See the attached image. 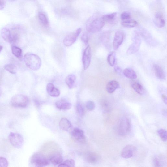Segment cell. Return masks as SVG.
<instances>
[{
    "label": "cell",
    "instance_id": "f546056e",
    "mask_svg": "<svg viewBox=\"0 0 167 167\" xmlns=\"http://www.w3.org/2000/svg\"><path fill=\"white\" fill-rule=\"evenodd\" d=\"M4 68L9 72L13 74H15L17 72V68L13 64H8L6 65Z\"/></svg>",
    "mask_w": 167,
    "mask_h": 167
},
{
    "label": "cell",
    "instance_id": "bcb514c9",
    "mask_svg": "<svg viewBox=\"0 0 167 167\" xmlns=\"http://www.w3.org/2000/svg\"><path fill=\"white\" fill-rule=\"evenodd\" d=\"M3 49V47L2 46L0 45V52H1Z\"/></svg>",
    "mask_w": 167,
    "mask_h": 167
},
{
    "label": "cell",
    "instance_id": "ab89813d",
    "mask_svg": "<svg viewBox=\"0 0 167 167\" xmlns=\"http://www.w3.org/2000/svg\"><path fill=\"white\" fill-rule=\"evenodd\" d=\"M153 163L155 166H161V163L160 160L157 157H155L153 159Z\"/></svg>",
    "mask_w": 167,
    "mask_h": 167
},
{
    "label": "cell",
    "instance_id": "c3c4849f",
    "mask_svg": "<svg viewBox=\"0 0 167 167\" xmlns=\"http://www.w3.org/2000/svg\"><path fill=\"white\" fill-rule=\"evenodd\" d=\"M11 1H15V0H11Z\"/></svg>",
    "mask_w": 167,
    "mask_h": 167
},
{
    "label": "cell",
    "instance_id": "1f68e13d",
    "mask_svg": "<svg viewBox=\"0 0 167 167\" xmlns=\"http://www.w3.org/2000/svg\"><path fill=\"white\" fill-rule=\"evenodd\" d=\"M158 134L160 138L164 142L167 141V132L166 130L161 129L158 130Z\"/></svg>",
    "mask_w": 167,
    "mask_h": 167
},
{
    "label": "cell",
    "instance_id": "836d02e7",
    "mask_svg": "<svg viewBox=\"0 0 167 167\" xmlns=\"http://www.w3.org/2000/svg\"><path fill=\"white\" fill-rule=\"evenodd\" d=\"M76 109L77 112L81 116H84L85 114V109L82 104L79 103L76 105Z\"/></svg>",
    "mask_w": 167,
    "mask_h": 167
},
{
    "label": "cell",
    "instance_id": "7c38bea8",
    "mask_svg": "<svg viewBox=\"0 0 167 167\" xmlns=\"http://www.w3.org/2000/svg\"><path fill=\"white\" fill-rule=\"evenodd\" d=\"M136 147L133 145H127L123 148L122 152V157L125 159H129L132 157L136 151Z\"/></svg>",
    "mask_w": 167,
    "mask_h": 167
},
{
    "label": "cell",
    "instance_id": "d4e9b609",
    "mask_svg": "<svg viewBox=\"0 0 167 167\" xmlns=\"http://www.w3.org/2000/svg\"><path fill=\"white\" fill-rule=\"evenodd\" d=\"M121 25L125 28H133L138 26V23L135 20L130 19L123 21L121 22Z\"/></svg>",
    "mask_w": 167,
    "mask_h": 167
},
{
    "label": "cell",
    "instance_id": "e575fe53",
    "mask_svg": "<svg viewBox=\"0 0 167 167\" xmlns=\"http://www.w3.org/2000/svg\"><path fill=\"white\" fill-rule=\"evenodd\" d=\"M95 104L93 101H89L86 104L87 109L89 111H92L94 110L95 108Z\"/></svg>",
    "mask_w": 167,
    "mask_h": 167
},
{
    "label": "cell",
    "instance_id": "9c48e42d",
    "mask_svg": "<svg viewBox=\"0 0 167 167\" xmlns=\"http://www.w3.org/2000/svg\"><path fill=\"white\" fill-rule=\"evenodd\" d=\"M92 58V53L91 47L89 45H88L85 49L83 54L82 62L84 69L86 70L90 65Z\"/></svg>",
    "mask_w": 167,
    "mask_h": 167
},
{
    "label": "cell",
    "instance_id": "8d00e7d4",
    "mask_svg": "<svg viewBox=\"0 0 167 167\" xmlns=\"http://www.w3.org/2000/svg\"><path fill=\"white\" fill-rule=\"evenodd\" d=\"M8 164V162L6 159L0 157V167H7Z\"/></svg>",
    "mask_w": 167,
    "mask_h": 167
},
{
    "label": "cell",
    "instance_id": "5bb4252c",
    "mask_svg": "<svg viewBox=\"0 0 167 167\" xmlns=\"http://www.w3.org/2000/svg\"><path fill=\"white\" fill-rule=\"evenodd\" d=\"M46 90L51 96L58 97L61 94V92L56 88L52 83H49L46 86Z\"/></svg>",
    "mask_w": 167,
    "mask_h": 167
},
{
    "label": "cell",
    "instance_id": "7402d4cb",
    "mask_svg": "<svg viewBox=\"0 0 167 167\" xmlns=\"http://www.w3.org/2000/svg\"><path fill=\"white\" fill-rule=\"evenodd\" d=\"M59 126L62 130L68 131L72 127V125L68 119L63 118H62L59 122Z\"/></svg>",
    "mask_w": 167,
    "mask_h": 167
},
{
    "label": "cell",
    "instance_id": "cb8c5ba5",
    "mask_svg": "<svg viewBox=\"0 0 167 167\" xmlns=\"http://www.w3.org/2000/svg\"><path fill=\"white\" fill-rule=\"evenodd\" d=\"M123 74L127 78L134 80L137 78V75L135 71L133 69L130 68H127L124 70Z\"/></svg>",
    "mask_w": 167,
    "mask_h": 167
},
{
    "label": "cell",
    "instance_id": "7a4b0ae2",
    "mask_svg": "<svg viewBox=\"0 0 167 167\" xmlns=\"http://www.w3.org/2000/svg\"><path fill=\"white\" fill-rule=\"evenodd\" d=\"M24 59L28 67L32 70L37 71L41 67V59L38 56L30 52L26 53Z\"/></svg>",
    "mask_w": 167,
    "mask_h": 167
},
{
    "label": "cell",
    "instance_id": "ba28073f",
    "mask_svg": "<svg viewBox=\"0 0 167 167\" xmlns=\"http://www.w3.org/2000/svg\"><path fill=\"white\" fill-rule=\"evenodd\" d=\"M82 29L80 28L77 29L74 32L67 35L63 40L64 45L67 46L72 45L75 43Z\"/></svg>",
    "mask_w": 167,
    "mask_h": 167
},
{
    "label": "cell",
    "instance_id": "e0dca14e",
    "mask_svg": "<svg viewBox=\"0 0 167 167\" xmlns=\"http://www.w3.org/2000/svg\"><path fill=\"white\" fill-rule=\"evenodd\" d=\"M120 87L118 83L116 81H111L107 84L106 87V90L109 93L114 92L117 89Z\"/></svg>",
    "mask_w": 167,
    "mask_h": 167
},
{
    "label": "cell",
    "instance_id": "44dd1931",
    "mask_svg": "<svg viewBox=\"0 0 167 167\" xmlns=\"http://www.w3.org/2000/svg\"><path fill=\"white\" fill-rule=\"evenodd\" d=\"M99 159V156L96 153L91 152L87 154L86 156V160L87 161L92 164L97 163Z\"/></svg>",
    "mask_w": 167,
    "mask_h": 167
},
{
    "label": "cell",
    "instance_id": "484cf974",
    "mask_svg": "<svg viewBox=\"0 0 167 167\" xmlns=\"http://www.w3.org/2000/svg\"><path fill=\"white\" fill-rule=\"evenodd\" d=\"M116 60V54L115 52H112L109 55L107 58V61L111 67L114 66Z\"/></svg>",
    "mask_w": 167,
    "mask_h": 167
},
{
    "label": "cell",
    "instance_id": "d6986e66",
    "mask_svg": "<svg viewBox=\"0 0 167 167\" xmlns=\"http://www.w3.org/2000/svg\"><path fill=\"white\" fill-rule=\"evenodd\" d=\"M155 25L159 28L164 27L165 25V21L161 13H157L155 15L154 19Z\"/></svg>",
    "mask_w": 167,
    "mask_h": 167
},
{
    "label": "cell",
    "instance_id": "d6a6232c",
    "mask_svg": "<svg viewBox=\"0 0 167 167\" xmlns=\"http://www.w3.org/2000/svg\"><path fill=\"white\" fill-rule=\"evenodd\" d=\"M39 19L42 24L46 27L49 25V21L45 15L42 13H40L39 15Z\"/></svg>",
    "mask_w": 167,
    "mask_h": 167
},
{
    "label": "cell",
    "instance_id": "f1b7e54d",
    "mask_svg": "<svg viewBox=\"0 0 167 167\" xmlns=\"http://www.w3.org/2000/svg\"><path fill=\"white\" fill-rule=\"evenodd\" d=\"M75 161L72 159H68L58 165L59 167H74Z\"/></svg>",
    "mask_w": 167,
    "mask_h": 167
},
{
    "label": "cell",
    "instance_id": "ac0fdd59",
    "mask_svg": "<svg viewBox=\"0 0 167 167\" xmlns=\"http://www.w3.org/2000/svg\"><path fill=\"white\" fill-rule=\"evenodd\" d=\"M65 82L70 89L74 88L76 85V76L73 74L68 75L66 78Z\"/></svg>",
    "mask_w": 167,
    "mask_h": 167
},
{
    "label": "cell",
    "instance_id": "4dcf8cb0",
    "mask_svg": "<svg viewBox=\"0 0 167 167\" xmlns=\"http://www.w3.org/2000/svg\"><path fill=\"white\" fill-rule=\"evenodd\" d=\"M110 37V33L109 32H106L101 35V38L104 44H107L109 42Z\"/></svg>",
    "mask_w": 167,
    "mask_h": 167
},
{
    "label": "cell",
    "instance_id": "ffe728a7",
    "mask_svg": "<svg viewBox=\"0 0 167 167\" xmlns=\"http://www.w3.org/2000/svg\"><path fill=\"white\" fill-rule=\"evenodd\" d=\"M132 86L134 90L140 95H143L145 93V90L143 87L140 83L135 81H133L131 83Z\"/></svg>",
    "mask_w": 167,
    "mask_h": 167
},
{
    "label": "cell",
    "instance_id": "74e56055",
    "mask_svg": "<svg viewBox=\"0 0 167 167\" xmlns=\"http://www.w3.org/2000/svg\"><path fill=\"white\" fill-rule=\"evenodd\" d=\"M102 107L103 109L105 111H109L110 107L109 103L106 101H104L102 103Z\"/></svg>",
    "mask_w": 167,
    "mask_h": 167
},
{
    "label": "cell",
    "instance_id": "d590c367",
    "mask_svg": "<svg viewBox=\"0 0 167 167\" xmlns=\"http://www.w3.org/2000/svg\"><path fill=\"white\" fill-rule=\"evenodd\" d=\"M120 17L122 21L128 20L131 18V14L129 12L124 11L121 14Z\"/></svg>",
    "mask_w": 167,
    "mask_h": 167
},
{
    "label": "cell",
    "instance_id": "52a82bcc",
    "mask_svg": "<svg viewBox=\"0 0 167 167\" xmlns=\"http://www.w3.org/2000/svg\"><path fill=\"white\" fill-rule=\"evenodd\" d=\"M9 139L11 144L17 148H21L23 144L22 136L18 133L11 132L9 135Z\"/></svg>",
    "mask_w": 167,
    "mask_h": 167
},
{
    "label": "cell",
    "instance_id": "8992f818",
    "mask_svg": "<svg viewBox=\"0 0 167 167\" xmlns=\"http://www.w3.org/2000/svg\"><path fill=\"white\" fill-rule=\"evenodd\" d=\"M132 43L128 48L127 51L128 55H131L138 52L140 47L141 41L140 36L138 33H135L133 36Z\"/></svg>",
    "mask_w": 167,
    "mask_h": 167
},
{
    "label": "cell",
    "instance_id": "9a60e30c",
    "mask_svg": "<svg viewBox=\"0 0 167 167\" xmlns=\"http://www.w3.org/2000/svg\"><path fill=\"white\" fill-rule=\"evenodd\" d=\"M56 105L58 109L63 110H69L72 106L71 103L63 99L57 101L56 103Z\"/></svg>",
    "mask_w": 167,
    "mask_h": 167
},
{
    "label": "cell",
    "instance_id": "f35d334b",
    "mask_svg": "<svg viewBox=\"0 0 167 167\" xmlns=\"http://www.w3.org/2000/svg\"><path fill=\"white\" fill-rule=\"evenodd\" d=\"M20 35L18 32H15L11 35L12 42H16L19 38Z\"/></svg>",
    "mask_w": 167,
    "mask_h": 167
},
{
    "label": "cell",
    "instance_id": "30bf717a",
    "mask_svg": "<svg viewBox=\"0 0 167 167\" xmlns=\"http://www.w3.org/2000/svg\"><path fill=\"white\" fill-rule=\"evenodd\" d=\"M71 135L75 140L82 143L86 141V137L84 131L79 128H74L71 132Z\"/></svg>",
    "mask_w": 167,
    "mask_h": 167
},
{
    "label": "cell",
    "instance_id": "3957f363",
    "mask_svg": "<svg viewBox=\"0 0 167 167\" xmlns=\"http://www.w3.org/2000/svg\"><path fill=\"white\" fill-rule=\"evenodd\" d=\"M29 103V99L25 95L17 94L11 98V105L16 108H25Z\"/></svg>",
    "mask_w": 167,
    "mask_h": 167
},
{
    "label": "cell",
    "instance_id": "60d3db41",
    "mask_svg": "<svg viewBox=\"0 0 167 167\" xmlns=\"http://www.w3.org/2000/svg\"><path fill=\"white\" fill-rule=\"evenodd\" d=\"M81 40L85 45H87L88 43V37L86 33L84 34L81 38Z\"/></svg>",
    "mask_w": 167,
    "mask_h": 167
},
{
    "label": "cell",
    "instance_id": "7bdbcfd3",
    "mask_svg": "<svg viewBox=\"0 0 167 167\" xmlns=\"http://www.w3.org/2000/svg\"><path fill=\"white\" fill-rule=\"evenodd\" d=\"M115 71L118 74H121L122 72L121 69L118 66H116L115 67Z\"/></svg>",
    "mask_w": 167,
    "mask_h": 167
},
{
    "label": "cell",
    "instance_id": "6da1fadb",
    "mask_svg": "<svg viewBox=\"0 0 167 167\" xmlns=\"http://www.w3.org/2000/svg\"><path fill=\"white\" fill-rule=\"evenodd\" d=\"M102 16L94 15L88 20L87 25V30L91 33H96L100 31L105 24Z\"/></svg>",
    "mask_w": 167,
    "mask_h": 167
},
{
    "label": "cell",
    "instance_id": "5b68a950",
    "mask_svg": "<svg viewBox=\"0 0 167 167\" xmlns=\"http://www.w3.org/2000/svg\"><path fill=\"white\" fill-rule=\"evenodd\" d=\"M131 125L129 119L126 117H123L120 120L118 126V131L122 136H125L130 132Z\"/></svg>",
    "mask_w": 167,
    "mask_h": 167
},
{
    "label": "cell",
    "instance_id": "8fae6325",
    "mask_svg": "<svg viewBox=\"0 0 167 167\" xmlns=\"http://www.w3.org/2000/svg\"><path fill=\"white\" fill-rule=\"evenodd\" d=\"M124 34L121 31H117L115 35L113 43V49L117 50L122 44L124 39Z\"/></svg>",
    "mask_w": 167,
    "mask_h": 167
},
{
    "label": "cell",
    "instance_id": "83f0119b",
    "mask_svg": "<svg viewBox=\"0 0 167 167\" xmlns=\"http://www.w3.org/2000/svg\"><path fill=\"white\" fill-rule=\"evenodd\" d=\"M11 49L13 54L15 57L19 58H21L22 57V51L20 48L15 46H12Z\"/></svg>",
    "mask_w": 167,
    "mask_h": 167
},
{
    "label": "cell",
    "instance_id": "7dc6e473",
    "mask_svg": "<svg viewBox=\"0 0 167 167\" xmlns=\"http://www.w3.org/2000/svg\"><path fill=\"white\" fill-rule=\"evenodd\" d=\"M1 92H0V97H1Z\"/></svg>",
    "mask_w": 167,
    "mask_h": 167
},
{
    "label": "cell",
    "instance_id": "b9f144b4",
    "mask_svg": "<svg viewBox=\"0 0 167 167\" xmlns=\"http://www.w3.org/2000/svg\"><path fill=\"white\" fill-rule=\"evenodd\" d=\"M5 6V2L4 0H0V10L3 9Z\"/></svg>",
    "mask_w": 167,
    "mask_h": 167
},
{
    "label": "cell",
    "instance_id": "4316f807",
    "mask_svg": "<svg viewBox=\"0 0 167 167\" xmlns=\"http://www.w3.org/2000/svg\"><path fill=\"white\" fill-rule=\"evenodd\" d=\"M117 14L116 13L106 14L102 16V19L105 22H111L116 19Z\"/></svg>",
    "mask_w": 167,
    "mask_h": 167
},
{
    "label": "cell",
    "instance_id": "603a6c76",
    "mask_svg": "<svg viewBox=\"0 0 167 167\" xmlns=\"http://www.w3.org/2000/svg\"><path fill=\"white\" fill-rule=\"evenodd\" d=\"M1 35L5 41L10 43L12 42L11 34L9 29L6 28H2L1 31Z\"/></svg>",
    "mask_w": 167,
    "mask_h": 167
},
{
    "label": "cell",
    "instance_id": "f6af8a7d",
    "mask_svg": "<svg viewBox=\"0 0 167 167\" xmlns=\"http://www.w3.org/2000/svg\"><path fill=\"white\" fill-rule=\"evenodd\" d=\"M2 71H0V85L2 83Z\"/></svg>",
    "mask_w": 167,
    "mask_h": 167
},
{
    "label": "cell",
    "instance_id": "277c9868",
    "mask_svg": "<svg viewBox=\"0 0 167 167\" xmlns=\"http://www.w3.org/2000/svg\"><path fill=\"white\" fill-rule=\"evenodd\" d=\"M31 162L32 164L36 167H44L48 165L50 163L49 159L44 154L41 153H36L32 156Z\"/></svg>",
    "mask_w": 167,
    "mask_h": 167
},
{
    "label": "cell",
    "instance_id": "2e32d148",
    "mask_svg": "<svg viewBox=\"0 0 167 167\" xmlns=\"http://www.w3.org/2000/svg\"><path fill=\"white\" fill-rule=\"evenodd\" d=\"M49 160L50 162L54 165H59L63 162V159L61 155L57 152L52 154Z\"/></svg>",
    "mask_w": 167,
    "mask_h": 167
},
{
    "label": "cell",
    "instance_id": "4fadbf2b",
    "mask_svg": "<svg viewBox=\"0 0 167 167\" xmlns=\"http://www.w3.org/2000/svg\"><path fill=\"white\" fill-rule=\"evenodd\" d=\"M154 72L157 78L161 81H165L166 76L163 69L157 64H154L153 66Z\"/></svg>",
    "mask_w": 167,
    "mask_h": 167
},
{
    "label": "cell",
    "instance_id": "ee69618b",
    "mask_svg": "<svg viewBox=\"0 0 167 167\" xmlns=\"http://www.w3.org/2000/svg\"><path fill=\"white\" fill-rule=\"evenodd\" d=\"M162 98L164 103L166 105L167 103L166 95L165 94H163L161 95Z\"/></svg>",
    "mask_w": 167,
    "mask_h": 167
}]
</instances>
